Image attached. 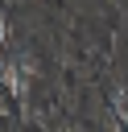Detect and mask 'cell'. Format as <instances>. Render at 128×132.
<instances>
[{
    "instance_id": "cell-1",
    "label": "cell",
    "mask_w": 128,
    "mask_h": 132,
    "mask_svg": "<svg viewBox=\"0 0 128 132\" xmlns=\"http://www.w3.org/2000/svg\"><path fill=\"white\" fill-rule=\"evenodd\" d=\"M0 37H4V25H0Z\"/></svg>"
}]
</instances>
